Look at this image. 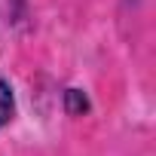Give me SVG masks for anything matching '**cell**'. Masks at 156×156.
<instances>
[{"mask_svg": "<svg viewBox=\"0 0 156 156\" xmlns=\"http://www.w3.org/2000/svg\"><path fill=\"white\" fill-rule=\"evenodd\" d=\"M12 113H16V98H12V89H9V83L3 80V76H0V129H6V126H9Z\"/></svg>", "mask_w": 156, "mask_h": 156, "instance_id": "1", "label": "cell"}, {"mask_svg": "<svg viewBox=\"0 0 156 156\" xmlns=\"http://www.w3.org/2000/svg\"><path fill=\"white\" fill-rule=\"evenodd\" d=\"M64 104H67V113H70V116H80V113L89 110V98H86L80 89H67V92H64Z\"/></svg>", "mask_w": 156, "mask_h": 156, "instance_id": "2", "label": "cell"}]
</instances>
